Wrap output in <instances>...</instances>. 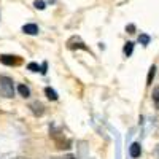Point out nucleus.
Wrapping results in <instances>:
<instances>
[{"instance_id": "1", "label": "nucleus", "mask_w": 159, "mask_h": 159, "mask_svg": "<svg viewBox=\"0 0 159 159\" xmlns=\"http://www.w3.org/2000/svg\"><path fill=\"white\" fill-rule=\"evenodd\" d=\"M0 96L11 99L15 96V84L10 76H0Z\"/></svg>"}, {"instance_id": "2", "label": "nucleus", "mask_w": 159, "mask_h": 159, "mask_svg": "<svg viewBox=\"0 0 159 159\" xmlns=\"http://www.w3.org/2000/svg\"><path fill=\"white\" fill-rule=\"evenodd\" d=\"M49 132H51V137L54 139V142L57 143L59 148H70V140H64V134L61 130H56L54 127H51Z\"/></svg>"}, {"instance_id": "3", "label": "nucleus", "mask_w": 159, "mask_h": 159, "mask_svg": "<svg viewBox=\"0 0 159 159\" xmlns=\"http://www.w3.org/2000/svg\"><path fill=\"white\" fill-rule=\"evenodd\" d=\"M67 48H69V49H76V48H78V49H86V51H88V46H86L78 37H72V38L69 40V42H67Z\"/></svg>"}, {"instance_id": "4", "label": "nucleus", "mask_w": 159, "mask_h": 159, "mask_svg": "<svg viewBox=\"0 0 159 159\" xmlns=\"http://www.w3.org/2000/svg\"><path fill=\"white\" fill-rule=\"evenodd\" d=\"M0 62L5 64V65H18L19 59L16 56H10V54H2L0 56Z\"/></svg>"}, {"instance_id": "5", "label": "nucleus", "mask_w": 159, "mask_h": 159, "mask_svg": "<svg viewBox=\"0 0 159 159\" xmlns=\"http://www.w3.org/2000/svg\"><path fill=\"white\" fill-rule=\"evenodd\" d=\"M29 108L32 110V113H34L35 116H42V115L45 113V107H43L40 102H32Z\"/></svg>"}, {"instance_id": "6", "label": "nucleus", "mask_w": 159, "mask_h": 159, "mask_svg": "<svg viewBox=\"0 0 159 159\" xmlns=\"http://www.w3.org/2000/svg\"><path fill=\"white\" fill-rule=\"evenodd\" d=\"M129 154H130V157H134V159H137V157H140V154H142V147H140V143H132L130 145V148H129Z\"/></svg>"}, {"instance_id": "7", "label": "nucleus", "mask_w": 159, "mask_h": 159, "mask_svg": "<svg viewBox=\"0 0 159 159\" xmlns=\"http://www.w3.org/2000/svg\"><path fill=\"white\" fill-rule=\"evenodd\" d=\"M22 32L27 35H37L38 27H37V24H25V25H22Z\"/></svg>"}, {"instance_id": "8", "label": "nucleus", "mask_w": 159, "mask_h": 159, "mask_svg": "<svg viewBox=\"0 0 159 159\" xmlns=\"http://www.w3.org/2000/svg\"><path fill=\"white\" fill-rule=\"evenodd\" d=\"M18 92H19L24 99H29V97H30V89L25 86V84H19V86H18Z\"/></svg>"}, {"instance_id": "9", "label": "nucleus", "mask_w": 159, "mask_h": 159, "mask_svg": "<svg viewBox=\"0 0 159 159\" xmlns=\"http://www.w3.org/2000/svg\"><path fill=\"white\" fill-rule=\"evenodd\" d=\"M45 94L49 100H57V92L52 88H45Z\"/></svg>"}, {"instance_id": "10", "label": "nucleus", "mask_w": 159, "mask_h": 159, "mask_svg": "<svg viewBox=\"0 0 159 159\" xmlns=\"http://www.w3.org/2000/svg\"><path fill=\"white\" fill-rule=\"evenodd\" d=\"M154 75H156V67H154V65H151V67H150V72H148V78H147V84H148V86L153 83Z\"/></svg>"}, {"instance_id": "11", "label": "nucleus", "mask_w": 159, "mask_h": 159, "mask_svg": "<svg viewBox=\"0 0 159 159\" xmlns=\"http://www.w3.org/2000/svg\"><path fill=\"white\" fill-rule=\"evenodd\" d=\"M132 51H134V43H132V42H127V43L124 45V54L129 57V56L132 54Z\"/></svg>"}, {"instance_id": "12", "label": "nucleus", "mask_w": 159, "mask_h": 159, "mask_svg": "<svg viewBox=\"0 0 159 159\" xmlns=\"http://www.w3.org/2000/svg\"><path fill=\"white\" fill-rule=\"evenodd\" d=\"M150 35H147V34H140V37H139V42L143 45V46H147L148 43H150Z\"/></svg>"}, {"instance_id": "13", "label": "nucleus", "mask_w": 159, "mask_h": 159, "mask_svg": "<svg viewBox=\"0 0 159 159\" xmlns=\"http://www.w3.org/2000/svg\"><path fill=\"white\" fill-rule=\"evenodd\" d=\"M153 102L156 105V108H159V88L153 89Z\"/></svg>"}, {"instance_id": "14", "label": "nucleus", "mask_w": 159, "mask_h": 159, "mask_svg": "<svg viewBox=\"0 0 159 159\" xmlns=\"http://www.w3.org/2000/svg\"><path fill=\"white\" fill-rule=\"evenodd\" d=\"M34 7H35L37 10H45V8H46L43 0H35V2H34Z\"/></svg>"}, {"instance_id": "15", "label": "nucleus", "mask_w": 159, "mask_h": 159, "mask_svg": "<svg viewBox=\"0 0 159 159\" xmlns=\"http://www.w3.org/2000/svg\"><path fill=\"white\" fill-rule=\"evenodd\" d=\"M27 69H29L30 72H38V70H40V65L35 64V62H30V64L27 65Z\"/></svg>"}, {"instance_id": "16", "label": "nucleus", "mask_w": 159, "mask_h": 159, "mask_svg": "<svg viewBox=\"0 0 159 159\" xmlns=\"http://www.w3.org/2000/svg\"><path fill=\"white\" fill-rule=\"evenodd\" d=\"M126 30H127L129 34H135V25H134V24H129L127 27H126Z\"/></svg>"}, {"instance_id": "17", "label": "nucleus", "mask_w": 159, "mask_h": 159, "mask_svg": "<svg viewBox=\"0 0 159 159\" xmlns=\"http://www.w3.org/2000/svg\"><path fill=\"white\" fill-rule=\"evenodd\" d=\"M46 69H48V64H46V62H43V64H42V67H40V72H42V73L45 75V73H46Z\"/></svg>"}, {"instance_id": "18", "label": "nucleus", "mask_w": 159, "mask_h": 159, "mask_svg": "<svg viewBox=\"0 0 159 159\" xmlns=\"http://www.w3.org/2000/svg\"><path fill=\"white\" fill-rule=\"evenodd\" d=\"M154 156H156V157H159V145H157L156 150H154Z\"/></svg>"}]
</instances>
